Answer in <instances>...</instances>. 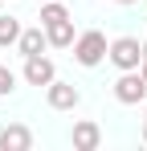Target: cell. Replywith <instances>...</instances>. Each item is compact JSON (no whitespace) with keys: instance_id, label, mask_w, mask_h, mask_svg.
<instances>
[{"instance_id":"2e32d148","label":"cell","mask_w":147,"mask_h":151,"mask_svg":"<svg viewBox=\"0 0 147 151\" xmlns=\"http://www.w3.org/2000/svg\"><path fill=\"white\" fill-rule=\"evenodd\" d=\"M143 119H147V102H143Z\"/></svg>"},{"instance_id":"7c38bea8","label":"cell","mask_w":147,"mask_h":151,"mask_svg":"<svg viewBox=\"0 0 147 151\" xmlns=\"http://www.w3.org/2000/svg\"><path fill=\"white\" fill-rule=\"evenodd\" d=\"M12 90H17V74H12V70L0 61V98H8Z\"/></svg>"},{"instance_id":"3957f363","label":"cell","mask_w":147,"mask_h":151,"mask_svg":"<svg viewBox=\"0 0 147 151\" xmlns=\"http://www.w3.org/2000/svg\"><path fill=\"white\" fill-rule=\"evenodd\" d=\"M115 102H122V106L147 102V82H143L139 70H119V78H115Z\"/></svg>"},{"instance_id":"6da1fadb","label":"cell","mask_w":147,"mask_h":151,"mask_svg":"<svg viewBox=\"0 0 147 151\" xmlns=\"http://www.w3.org/2000/svg\"><path fill=\"white\" fill-rule=\"evenodd\" d=\"M74 61L82 65V70H94L106 61V49H110V41H106V33L102 29H86V33H78L74 37Z\"/></svg>"},{"instance_id":"30bf717a","label":"cell","mask_w":147,"mask_h":151,"mask_svg":"<svg viewBox=\"0 0 147 151\" xmlns=\"http://www.w3.org/2000/svg\"><path fill=\"white\" fill-rule=\"evenodd\" d=\"M21 21H17V17H8V12H4V17H0V49H17V37H21Z\"/></svg>"},{"instance_id":"5bb4252c","label":"cell","mask_w":147,"mask_h":151,"mask_svg":"<svg viewBox=\"0 0 147 151\" xmlns=\"http://www.w3.org/2000/svg\"><path fill=\"white\" fill-rule=\"evenodd\" d=\"M110 4H139V0H110Z\"/></svg>"},{"instance_id":"8fae6325","label":"cell","mask_w":147,"mask_h":151,"mask_svg":"<svg viewBox=\"0 0 147 151\" xmlns=\"http://www.w3.org/2000/svg\"><path fill=\"white\" fill-rule=\"evenodd\" d=\"M57 21H70V8L61 0H41V25H57Z\"/></svg>"},{"instance_id":"52a82bcc","label":"cell","mask_w":147,"mask_h":151,"mask_svg":"<svg viewBox=\"0 0 147 151\" xmlns=\"http://www.w3.org/2000/svg\"><path fill=\"white\" fill-rule=\"evenodd\" d=\"M49 49V37H45V25H29L21 29V37H17V53L21 57H37V53Z\"/></svg>"},{"instance_id":"7a4b0ae2","label":"cell","mask_w":147,"mask_h":151,"mask_svg":"<svg viewBox=\"0 0 147 151\" xmlns=\"http://www.w3.org/2000/svg\"><path fill=\"white\" fill-rule=\"evenodd\" d=\"M106 61H110L115 70H139V61H143V41H139V37H115L110 49H106Z\"/></svg>"},{"instance_id":"ba28073f","label":"cell","mask_w":147,"mask_h":151,"mask_svg":"<svg viewBox=\"0 0 147 151\" xmlns=\"http://www.w3.org/2000/svg\"><path fill=\"white\" fill-rule=\"evenodd\" d=\"M33 147V131L24 123H8L0 131V151H29Z\"/></svg>"},{"instance_id":"e0dca14e","label":"cell","mask_w":147,"mask_h":151,"mask_svg":"<svg viewBox=\"0 0 147 151\" xmlns=\"http://www.w3.org/2000/svg\"><path fill=\"white\" fill-rule=\"evenodd\" d=\"M143 57H147V41H143Z\"/></svg>"},{"instance_id":"8992f818","label":"cell","mask_w":147,"mask_h":151,"mask_svg":"<svg viewBox=\"0 0 147 151\" xmlns=\"http://www.w3.org/2000/svg\"><path fill=\"white\" fill-rule=\"evenodd\" d=\"M21 78L29 82V86H49L53 78H57V70H53V61H49L45 53H37V57H24V70Z\"/></svg>"},{"instance_id":"9a60e30c","label":"cell","mask_w":147,"mask_h":151,"mask_svg":"<svg viewBox=\"0 0 147 151\" xmlns=\"http://www.w3.org/2000/svg\"><path fill=\"white\" fill-rule=\"evenodd\" d=\"M139 135H143V143H147V119H143V131H139Z\"/></svg>"},{"instance_id":"277c9868","label":"cell","mask_w":147,"mask_h":151,"mask_svg":"<svg viewBox=\"0 0 147 151\" xmlns=\"http://www.w3.org/2000/svg\"><path fill=\"white\" fill-rule=\"evenodd\" d=\"M45 102H49V110H78V106H82V90H78L74 82L53 78L45 86Z\"/></svg>"},{"instance_id":"4fadbf2b","label":"cell","mask_w":147,"mask_h":151,"mask_svg":"<svg viewBox=\"0 0 147 151\" xmlns=\"http://www.w3.org/2000/svg\"><path fill=\"white\" fill-rule=\"evenodd\" d=\"M139 74H143V82H147V57H143V61H139Z\"/></svg>"},{"instance_id":"ac0fdd59","label":"cell","mask_w":147,"mask_h":151,"mask_svg":"<svg viewBox=\"0 0 147 151\" xmlns=\"http://www.w3.org/2000/svg\"><path fill=\"white\" fill-rule=\"evenodd\" d=\"M37 4H41V0H37Z\"/></svg>"},{"instance_id":"9c48e42d","label":"cell","mask_w":147,"mask_h":151,"mask_svg":"<svg viewBox=\"0 0 147 151\" xmlns=\"http://www.w3.org/2000/svg\"><path fill=\"white\" fill-rule=\"evenodd\" d=\"M45 37H49V49H70L74 45V17L70 21H57V25H45Z\"/></svg>"},{"instance_id":"5b68a950","label":"cell","mask_w":147,"mask_h":151,"mask_svg":"<svg viewBox=\"0 0 147 151\" xmlns=\"http://www.w3.org/2000/svg\"><path fill=\"white\" fill-rule=\"evenodd\" d=\"M70 143H74V151H98L102 147V127L94 119H78L70 131Z\"/></svg>"}]
</instances>
